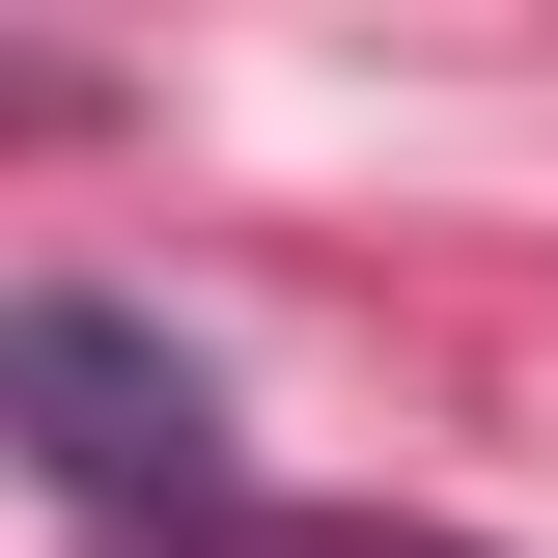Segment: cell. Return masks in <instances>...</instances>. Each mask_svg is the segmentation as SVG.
Segmentation results:
<instances>
[{"label":"cell","instance_id":"1","mask_svg":"<svg viewBox=\"0 0 558 558\" xmlns=\"http://www.w3.org/2000/svg\"><path fill=\"white\" fill-rule=\"evenodd\" d=\"M0 447H28L57 502H112V531H196V502H223V391H196V336H140V307H84V279L0 307Z\"/></svg>","mask_w":558,"mask_h":558},{"label":"cell","instance_id":"2","mask_svg":"<svg viewBox=\"0 0 558 558\" xmlns=\"http://www.w3.org/2000/svg\"><path fill=\"white\" fill-rule=\"evenodd\" d=\"M391 558H418V531H391Z\"/></svg>","mask_w":558,"mask_h":558}]
</instances>
